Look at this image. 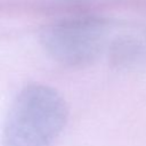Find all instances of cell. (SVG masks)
<instances>
[{
    "label": "cell",
    "mask_w": 146,
    "mask_h": 146,
    "mask_svg": "<svg viewBox=\"0 0 146 146\" xmlns=\"http://www.w3.org/2000/svg\"><path fill=\"white\" fill-rule=\"evenodd\" d=\"M110 23L99 15L80 14L48 25L41 33V44L56 62L68 67L92 63L108 43Z\"/></svg>",
    "instance_id": "cell-2"
},
{
    "label": "cell",
    "mask_w": 146,
    "mask_h": 146,
    "mask_svg": "<svg viewBox=\"0 0 146 146\" xmlns=\"http://www.w3.org/2000/svg\"><path fill=\"white\" fill-rule=\"evenodd\" d=\"M67 117L66 102L56 89L30 83L10 105L2 129V145L55 146Z\"/></svg>",
    "instance_id": "cell-1"
},
{
    "label": "cell",
    "mask_w": 146,
    "mask_h": 146,
    "mask_svg": "<svg viewBox=\"0 0 146 146\" xmlns=\"http://www.w3.org/2000/svg\"><path fill=\"white\" fill-rule=\"evenodd\" d=\"M113 66L133 67L146 60V31L125 33L112 40L108 47Z\"/></svg>",
    "instance_id": "cell-3"
}]
</instances>
